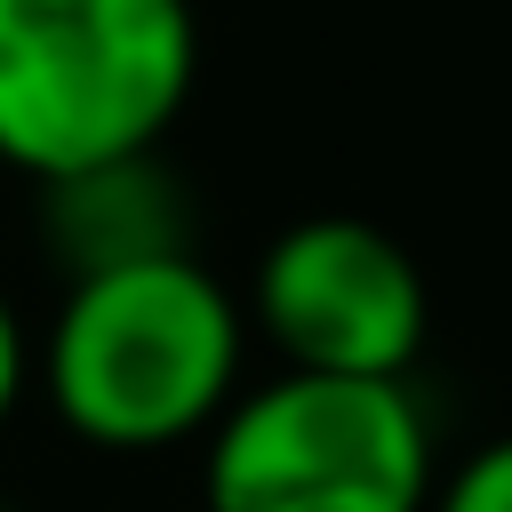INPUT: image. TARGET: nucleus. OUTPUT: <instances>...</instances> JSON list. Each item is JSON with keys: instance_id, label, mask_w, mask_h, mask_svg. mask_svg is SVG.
I'll return each instance as SVG.
<instances>
[{"instance_id": "f257e3e1", "label": "nucleus", "mask_w": 512, "mask_h": 512, "mask_svg": "<svg viewBox=\"0 0 512 512\" xmlns=\"http://www.w3.org/2000/svg\"><path fill=\"white\" fill-rule=\"evenodd\" d=\"M248 304L184 248L120 272L64 280L48 336L32 344V384L56 424L104 456H160L208 440L240 400Z\"/></svg>"}, {"instance_id": "f03ea898", "label": "nucleus", "mask_w": 512, "mask_h": 512, "mask_svg": "<svg viewBox=\"0 0 512 512\" xmlns=\"http://www.w3.org/2000/svg\"><path fill=\"white\" fill-rule=\"evenodd\" d=\"M192 80V0H0V168L48 184L160 152Z\"/></svg>"}, {"instance_id": "6e6552de", "label": "nucleus", "mask_w": 512, "mask_h": 512, "mask_svg": "<svg viewBox=\"0 0 512 512\" xmlns=\"http://www.w3.org/2000/svg\"><path fill=\"white\" fill-rule=\"evenodd\" d=\"M0 512H16V504H0Z\"/></svg>"}, {"instance_id": "7ed1b4c3", "label": "nucleus", "mask_w": 512, "mask_h": 512, "mask_svg": "<svg viewBox=\"0 0 512 512\" xmlns=\"http://www.w3.org/2000/svg\"><path fill=\"white\" fill-rule=\"evenodd\" d=\"M440 488L432 416L408 376L280 368L200 440L208 512H424Z\"/></svg>"}, {"instance_id": "20e7f679", "label": "nucleus", "mask_w": 512, "mask_h": 512, "mask_svg": "<svg viewBox=\"0 0 512 512\" xmlns=\"http://www.w3.org/2000/svg\"><path fill=\"white\" fill-rule=\"evenodd\" d=\"M248 328L280 368L312 376H408L432 336V288L416 256L368 216H304L272 232L248 280Z\"/></svg>"}, {"instance_id": "423d86ee", "label": "nucleus", "mask_w": 512, "mask_h": 512, "mask_svg": "<svg viewBox=\"0 0 512 512\" xmlns=\"http://www.w3.org/2000/svg\"><path fill=\"white\" fill-rule=\"evenodd\" d=\"M424 512H512V432L504 440H480L440 488Z\"/></svg>"}, {"instance_id": "0eeeda50", "label": "nucleus", "mask_w": 512, "mask_h": 512, "mask_svg": "<svg viewBox=\"0 0 512 512\" xmlns=\"http://www.w3.org/2000/svg\"><path fill=\"white\" fill-rule=\"evenodd\" d=\"M24 392H32V328H24V312H16L8 288H0V432L16 424Z\"/></svg>"}, {"instance_id": "39448f33", "label": "nucleus", "mask_w": 512, "mask_h": 512, "mask_svg": "<svg viewBox=\"0 0 512 512\" xmlns=\"http://www.w3.org/2000/svg\"><path fill=\"white\" fill-rule=\"evenodd\" d=\"M32 224H40V248L64 280L192 248V200H184V176L160 152H120V160L48 176Z\"/></svg>"}]
</instances>
